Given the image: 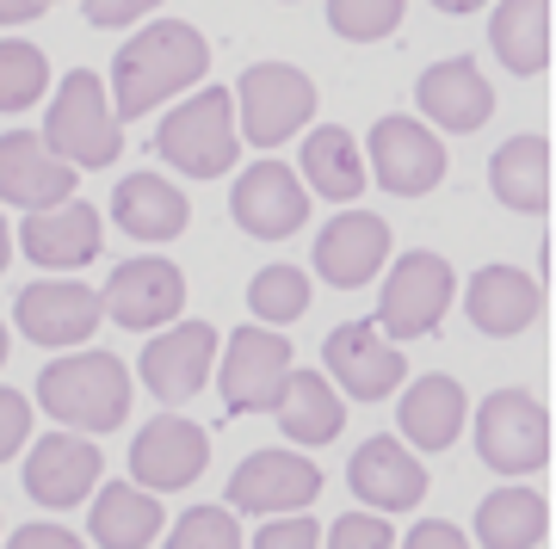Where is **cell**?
<instances>
[{"mask_svg": "<svg viewBox=\"0 0 556 549\" xmlns=\"http://www.w3.org/2000/svg\"><path fill=\"white\" fill-rule=\"evenodd\" d=\"M100 445L93 438H80V432H50V438H38L31 445V457H25V494L38 500V507H80L87 494L100 488Z\"/></svg>", "mask_w": 556, "mask_h": 549, "instance_id": "obj_16", "label": "cell"}, {"mask_svg": "<svg viewBox=\"0 0 556 549\" xmlns=\"http://www.w3.org/2000/svg\"><path fill=\"white\" fill-rule=\"evenodd\" d=\"M285 376H291V340L266 334V328H241L229 340V353H223V371H217L223 408L229 413H273Z\"/></svg>", "mask_w": 556, "mask_h": 549, "instance_id": "obj_11", "label": "cell"}, {"mask_svg": "<svg viewBox=\"0 0 556 549\" xmlns=\"http://www.w3.org/2000/svg\"><path fill=\"white\" fill-rule=\"evenodd\" d=\"M489 179H495V197L507 204V210L538 216L544 204H551V142L544 137H514L507 149H495Z\"/></svg>", "mask_w": 556, "mask_h": 549, "instance_id": "obj_31", "label": "cell"}, {"mask_svg": "<svg viewBox=\"0 0 556 549\" xmlns=\"http://www.w3.org/2000/svg\"><path fill=\"white\" fill-rule=\"evenodd\" d=\"M316 118V80L291 62H254L236 87V137L254 149L291 142L303 124Z\"/></svg>", "mask_w": 556, "mask_h": 549, "instance_id": "obj_5", "label": "cell"}, {"mask_svg": "<svg viewBox=\"0 0 556 549\" xmlns=\"http://www.w3.org/2000/svg\"><path fill=\"white\" fill-rule=\"evenodd\" d=\"M68 197H75V167H62L43 149L38 130L0 137V204H20L31 216V210H50V204H68Z\"/></svg>", "mask_w": 556, "mask_h": 549, "instance_id": "obj_20", "label": "cell"}, {"mask_svg": "<svg viewBox=\"0 0 556 549\" xmlns=\"http://www.w3.org/2000/svg\"><path fill=\"white\" fill-rule=\"evenodd\" d=\"M211 68V43L186 20H161L137 38H124L118 62H112V105L118 118H149L161 99L199 87Z\"/></svg>", "mask_w": 556, "mask_h": 549, "instance_id": "obj_1", "label": "cell"}, {"mask_svg": "<svg viewBox=\"0 0 556 549\" xmlns=\"http://www.w3.org/2000/svg\"><path fill=\"white\" fill-rule=\"evenodd\" d=\"M43 87H50V62H43L38 43L0 38V112H25V105H38Z\"/></svg>", "mask_w": 556, "mask_h": 549, "instance_id": "obj_32", "label": "cell"}, {"mask_svg": "<svg viewBox=\"0 0 556 549\" xmlns=\"http://www.w3.org/2000/svg\"><path fill=\"white\" fill-rule=\"evenodd\" d=\"M321 365H328V383H340L353 401H383L408 376L402 346H390L371 321H340L321 346Z\"/></svg>", "mask_w": 556, "mask_h": 549, "instance_id": "obj_12", "label": "cell"}, {"mask_svg": "<svg viewBox=\"0 0 556 549\" xmlns=\"http://www.w3.org/2000/svg\"><path fill=\"white\" fill-rule=\"evenodd\" d=\"M439 13H477V7H489V0H433Z\"/></svg>", "mask_w": 556, "mask_h": 549, "instance_id": "obj_43", "label": "cell"}, {"mask_svg": "<svg viewBox=\"0 0 556 549\" xmlns=\"http://www.w3.org/2000/svg\"><path fill=\"white\" fill-rule=\"evenodd\" d=\"M402 7L408 0H328V25L353 43H378L402 25Z\"/></svg>", "mask_w": 556, "mask_h": 549, "instance_id": "obj_34", "label": "cell"}, {"mask_svg": "<svg viewBox=\"0 0 556 549\" xmlns=\"http://www.w3.org/2000/svg\"><path fill=\"white\" fill-rule=\"evenodd\" d=\"M383 259H390V222L371 216V210H340L316 235V272H321V284H334V291L371 284V278L383 272Z\"/></svg>", "mask_w": 556, "mask_h": 549, "instance_id": "obj_19", "label": "cell"}, {"mask_svg": "<svg viewBox=\"0 0 556 549\" xmlns=\"http://www.w3.org/2000/svg\"><path fill=\"white\" fill-rule=\"evenodd\" d=\"M100 247H105L100 210L80 204V197L50 204V210H31L20 222V254L31 259V266H43V272H80V266L100 259Z\"/></svg>", "mask_w": 556, "mask_h": 549, "instance_id": "obj_14", "label": "cell"}, {"mask_svg": "<svg viewBox=\"0 0 556 549\" xmlns=\"http://www.w3.org/2000/svg\"><path fill=\"white\" fill-rule=\"evenodd\" d=\"M43 149L62 161V167H112L124 155L118 118L105 105V80L93 68H75L62 75V93L50 99V118H43Z\"/></svg>", "mask_w": 556, "mask_h": 549, "instance_id": "obj_4", "label": "cell"}, {"mask_svg": "<svg viewBox=\"0 0 556 549\" xmlns=\"http://www.w3.org/2000/svg\"><path fill=\"white\" fill-rule=\"evenodd\" d=\"M273 413H278V432H285L291 445H334L340 426H346V401H340V390L328 383V376H316V371H291L285 376Z\"/></svg>", "mask_w": 556, "mask_h": 549, "instance_id": "obj_26", "label": "cell"}, {"mask_svg": "<svg viewBox=\"0 0 556 549\" xmlns=\"http://www.w3.org/2000/svg\"><path fill=\"white\" fill-rule=\"evenodd\" d=\"M346 482H353V494L365 507H378V512H408L427 500V470H420L415 451L402 438H390V432L358 445L353 463H346Z\"/></svg>", "mask_w": 556, "mask_h": 549, "instance_id": "obj_21", "label": "cell"}, {"mask_svg": "<svg viewBox=\"0 0 556 549\" xmlns=\"http://www.w3.org/2000/svg\"><path fill=\"white\" fill-rule=\"evenodd\" d=\"M112 222L137 241H174V235H186L192 204H186V192L167 186L161 174H130V179H118V192H112Z\"/></svg>", "mask_w": 556, "mask_h": 549, "instance_id": "obj_24", "label": "cell"}, {"mask_svg": "<svg viewBox=\"0 0 556 549\" xmlns=\"http://www.w3.org/2000/svg\"><path fill=\"white\" fill-rule=\"evenodd\" d=\"M303 179H309V192L334 197V204H353L365 192V161H358L353 130H340V124L309 130L303 137Z\"/></svg>", "mask_w": 556, "mask_h": 549, "instance_id": "obj_30", "label": "cell"}, {"mask_svg": "<svg viewBox=\"0 0 556 549\" xmlns=\"http://www.w3.org/2000/svg\"><path fill=\"white\" fill-rule=\"evenodd\" d=\"M544 525H551V507L544 494L514 482V488H495L477 507V544L482 549H538L544 544Z\"/></svg>", "mask_w": 556, "mask_h": 549, "instance_id": "obj_29", "label": "cell"}, {"mask_svg": "<svg viewBox=\"0 0 556 549\" xmlns=\"http://www.w3.org/2000/svg\"><path fill=\"white\" fill-rule=\"evenodd\" d=\"M161 0H87V20L93 25H130V20H142V13H155Z\"/></svg>", "mask_w": 556, "mask_h": 549, "instance_id": "obj_40", "label": "cell"}, {"mask_svg": "<svg viewBox=\"0 0 556 549\" xmlns=\"http://www.w3.org/2000/svg\"><path fill=\"white\" fill-rule=\"evenodd\" d=\"M38 13H43L38 0H0V25H31Z\"/></svg>", "mask_w": 556, "mask_h": 549, "instance_id": "obj_42", "label": "cell"}, {"mask_svg": "<svg viewBox=\"0 0 556 549\" xmlns=\"http://www.w3.org/2000/svg\"><path fill=\"white\" fill-rule=\"evenodd\" d=\"M93 544L100 549H149L161 537V500L155 494H142L137 482H105L93 494Z\"/></svg>", "mask_w": 556, "mask_h": 549, "instance_id": "obj_27", "label": "cell"}, {"mask_svg": "<svg viewBox=\"0 0 556 549\" xmlns=\"http://www.w3.org/2000/svg\"><path fill=\"white\" fill-rule=\"evenodd\" d=\"M179 309H186V272L155 254L112 266V284L100 291V315H112L118 328H137V334L167 328Z\"/></svg>", "mask_w": 556, "mask_h": 549, "instance_id": "obj_9", "label": "cell"}, {"mask_svg": "<svg viewBox=\"0 0 556 549\" xmlns=\"http://www.w3.org/2000/svg\"><path fill=\"white\" fill-rule=\"evenodd\" d=\"M229 210H236V222L248 229V235L285 241V235H298L303 222H309V192L298 186V174H291L285 161H254V167L236 179Z\"/></svg>", "mask_w": 556, "mask_h": 549, "instance_id": "obj_15", "label": "cell"}, {"mask_svg": "<svg viewBox=\"0 0 556 549\" xmlns=\"http://www.w3.org/2000/svg\"><path fill=\"white\" fill-rule=\"evenodd\" d=\"M7 549H87V544H80L75 531H62V525H20Z\"/></svg>", "mask_w": 556, "mask_h": 549, "instance_id": "obj_41", "label": "cell"}, {"mask_svg": "<svg viewBox=\"0 0 556 549\" xmlns=\"http://www.w3.org/2000/svg\"><path fill=\"white\" fill-rule=\"evenodd\" d=\"M13 315H20V334L38 346H80L87 334H100V291L68 278H38L20 291Z\"/></svg>", "mask_w": 556, "mask_h": 549, "instance_id": "obj_18", "label": "cell"}, {"mask_svg": "<svg viewBox=\"0 0 556 549\" xmlns=\"http://www.w3.org/2000/svg\"><path fill=\"white\" fill-rule=\"evenodd\" d=\"M477 451L495 475H532L551 457V420L544 401L526 390H495L477 408Z\"/></svg>", "mask_w": 556, "mask_h": 549, "instance_id": "obj_7", "label": "cell"}, {"mask_svg": "<svg viewBox=\"0 0 556 549\" xmlns=\"http://www.w3.org/2000/svg\"><path fill=\"white\" fill-rule=\"evenodd\" d=\"M538 309H544V284L532 272H519V266H482L470 278V291H464V315L495 340L526 334L538 321Z\"/></svg>", "mask_w": 556, "mask_h": 549, "instance_id": "obj_22", "label": "cell"}, {"mask_svg": "<svg viewBox=\"0 0 556 549\" xmlns=\"http://www.w3.org/2000/svg\"><path fill=\"white\" fill-rule=\"evenodd\" d=\"M248 309H254V321H266V328L298 321V315L309 309V272H298V266H266V272L248 284Z\"/></svg>", "mask_w": 556, "mask_h": 549, "instance_id": "obj_33", "label": "cell"}, {"mask_svg": "<svg viewBox=\"0 0 556 549\" xmlns=\"http://www.w3.org/2000/svg\"><path fill=\"white\" fill-rule=\"evenodd\" d=\"M328 549H396V531L378 512H346L340 525H328Z\"/></svg>", "mask_w": 556, "mask_h": 549, "instance_id": "obj_36", "label": "cell"}, {"mask_svg": "<svg viewBox=\"0 0 556 549\" xmlns=\"http://www.w3.org/2000/svg\"><path fill=\"white\" fill-rule=\"evenodd\" d=\"M0 365H7V321H0Z\"/></svg>", "mask_w": 556, "mask_h": 549, "instance_id": "obj_45", "label": "cell"}, {"mask_svg": "<svg viewBox=\"0 0 556 549\" xmlns=\"http://www.w3.org/2000/svg\"><path fill=\"white\" fill-rule=\"evenodd\" d=\"M402 549H470V537L452 525V519H420L415 531H408V544Z\"/></svg>", "mask_w": 556, "mask_h": 549, "instance_id": "obj_39", "label": "cell"}, {"mask_svg": "<svg viewBox=\"0 0 556 549\" xmlns=\"http://www.w3.org/2000/svg\"><path fill=\"white\" fill-rule=\"evenodd\" d=\"M316 494H321V470L298 451H254L229 475V507L241 512H303L316 507Z\"/></svg>", "mask_w": 556, "mask_h": 549, "instance_id": "obj_17", "label": "cell"}, {"mask_svg": "<svg viewBox=\"0 0 556 549\" xmlns=\"http://www.w3.org/2000/svg\"><path fill=\"white\" fill-rule=\"evenodd\" d=\"M489 43L507 75H544L551 62V0H501L489 20Z\"/></svg>", "mask_w": 556, "mask_h": 549, "instance_id": "obj_28", "label": "cell"}, {"mask_svg": "<svg viewBox=\"0 0 556 549\" xmlns=\"http://www.w3.org/2000/svg\"><path fill=\"white\" fill-rule=\"evenodd\" d=\"M7 259H13V229H7V216H0V272H7Z\"/></svg>", "mask_w": 556, "mask_h": 549, "instance_id": "obj_44", "label": "cell"}, {"mask_svg": "<svg viewBox=\"0 0 556 549\" xmlns=\"http://www.w3.org/2000/svg\"><path fill=\"white\" fill-rule=\"evenodd\" d=\"M38 7H50V0H38Z\"/></svg>", "mask_w": 556, "mask_h": 549, "instance_id": "obj_46", "label": "cell"}, {"mask_svg": "<svg viewBox=\"0 0 556 549\" xmlns=\"http://www.w3.org/2000/svg\"><path fill=\"white\" fill-rule=\"evenodd\" d=\"M155 155L167 161V167H179L186 179H217L236 167V99L223 93V87H199V93L186 99V105H174L167 118H161L155 137Z\"/></svg>", "mask_w": 556, "mask_h": 549, "instance_id": "obj_3", "label": "cell"}, {"mask_svg": "<svg viewBox=\"0 0 556 549\" xmlns=\"http://www.w3.org/2000/svg\"><path fill=\"white\" fill-rule=\"evenodd\" d=\"M415 99H420V112H427L439 130H457V137H464V130H482L489 112H495V87L482 80V68L470 56L433 62V68L420 75Z\"/></svg>", "mask_w": 556, "mask_h": 549, "instance_id": "obj_23", "label": "cell"}, {"mask_svg": "<svg viewBox=\"0 0 556 549\" xmlns=\"http://www.w3.org/2000/svg\"><path fill=\"white\" fill-rule=\"evenodd\" d=\"M211 463V438L204 426H192L186 413H155L149 426L130 438V475H137L142 494H174V488H192Z\"/></svg>", "mask_w": 556, "mask_h": 549, "instance_id": "obj_8", "label": "cell"}, {"mask_svg": "<svg viewBox=\"0 0 556 549\" xmlns=\"http://www.w3.org/2000/svg\"><path fill=\"white\" fill-rule=\"evenodd\" d=\"M464 413H470L464 383L445 371H427L420 383H408V395H402V408H396V426L408 432V445H420V451H445L464 432Z\"/></svg>", "mask_w": 556, "mask_h": 549, "instance_id": "obj_25", "label": "cell"}, {"mask_svg": "<svg viewBox=\"0 0 556 549\" xmlns=\"http://www.w3.org/2000/svg\"><path fill=\"white\" fill-rule=\"evenodd\" d=\"M371 174H378L383 192L427 197L439 179H445V142H439L420 118L390 112V118H378V130H371Z\"/></svg>", "mask_w": 556, "mask_h": 549, "instance_id": "obj_10", "label": "cell"}, {"mask_svg": "<svg viewBox=\"0 0 556 549\" xmlns=\"http://www.w3.org/2000/svg\"><path fill=\"white\" fill-rule=\"evenodd\" d=\"M211 358H217V328L211 321H179L167 334H155L142 346V390L179 408V401H192V395L211 383Z\"/></svg>", "mask_w": 556, "mask_h": 549, "instance_id": "obj_13", "label": "cell"}, {"mask_svg": "<svg viewBox=\"0 0 556 549\" xmlns=\"http://www.w3.org/2000/svg\"><path fill=\"white\" fill-rule=\"evenodd\" d=\"M167 549H241L236 512H229V507H192V512H179L174 531H167Z\"/></svg>", "mask_w": 556, "mask_h": 549, "instance_id": "obj_35", "label": "cell"}, {"mask_svg": "<svg viewBox=\"0 0 556 549\" xmlns=\"http://www.w3.org/2000/svg\"><path fill=\"white\" fill-rule=\"evenodd\" d=\"M31 438V401L20 390H0V463Z\"/></svg>", "mask_w": 556, "mask_h": 549, "instance_id": "obj_38", "label": "cell"}, {"mask_svg": "<svg viewBox=\"0 0 556 549\" xmlns=\"http://www.w3.org/2000/svg\"><path fill=\"white\" fill-rule=\"evenodd\" d=\"M452 296H457V278H452V266H445V254L408 247V254L390 266V278H383L378 321H371V328H378L390 346H396V340H420L445 321Z\"/></svg>", "mask_w": 556, "mask_h": 549, "instance_id": "obj_6", "label": "cell"}, {"mask_svg": "<svg viewBox=\"0 0 556 549\" xmlns=\"http://www.w3.org/2000/svg\"><path fill=\"white\" fill-rule=\"evenodd\" d=\"M254 549H321V525H316V519L285 512V519H273V525H260Z\"/></svg>", "mask_w": 556, "mask_h": 549, "instance_id": "obj_37", "label": "cell"}, {"mask_svg": "<svg viewBox=\"0 0 556 549\" xmlns=\"http://www.w3.org/2000/svg\"><path fill=\"white\" fill-rule=\"evenodd\" d=\"M130 371H124L112 353H68L56 365H43L38 376V408L56 413L68 432H112L124 426V413H130Z\"/></svg>", "mask_w": 556, "mask_h": 549, "instance_id": "obj_2", "label": "cell"}]
</instances>
